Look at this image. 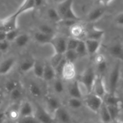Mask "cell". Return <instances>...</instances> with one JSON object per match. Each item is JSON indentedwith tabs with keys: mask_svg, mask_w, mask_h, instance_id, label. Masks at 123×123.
Segmentation results:
<instances>
[{
	"mask_svg": "<svg viewBox=\"0 0 123 123\" xmlns=\"http://www.w3.org/2000/svg\"><path fill=\"white\" fill-rule=\"evenodd\" d=\"M57 73L55 69L49 63L45 64L44 72L42 79L47 81L54 80L56 78Z\"/></svg>",
	"mask_w": 123,
	"mask_h": 123,
	"instance_id": "obj_22",
	"label": "cell"
},
{
	"mask_svg": "<svg viewBox=\"0 0 123 123\" xmlns=\"http://www.w3.org/2000/svg\"><path fill=\"white\" fill-rule=\"evenodd\" d=\"M60 74L65 80L71 81L74 80L76 75V68L75 64L66 60L62 68Z\"/></svg>",
	"mask_w": 123,
	"mask_h": 123,
	"instance_id": "obj_9",
	"label": "cell"
},
{
	"mask_svg": "<svg viewBox=\"0 0 123 123\" xmlns=\"http://www.w3.org/2000/svg\"><path fill=\"white\" fill-rule=\"evenodd\" d=\"M115 22L118 25L123 27V12L117 14L115 17Z\"/></svg>",
	"mask_w": 123,
	"mask_h": 123,
	"instance_id": "obj_46",
	"label": "cell"
},
{
	"mask_svg": "<svg viewBox=\"0 0 123 123\" xmlns=\"http://www.w3.org/2000/svg\"><path fill=\"white\" fill-rule=\"evenodd\" d=\"M45 64L41 63V62L35 60V63L34 65L33 68V74L36 77L39 79H42L43 77V72H44Z\"/></svg>",
	"mask_w": 123,
	"mask_h": 123,
	"instance_id": "obj_29",
	"label": "cell"
},
{
	"mask_svg": "<svg viewBox=\"0 0 123 123\" xmlns=\"http://www.w3.org/2000/svg\"><path fill=\"white\" fill-rule=\"evenodd\" d=\"M92 93L95 94L103 99H104L106 94L108 93L106 89L105 83L101 75H97L92 87Z\"/></svg>",
	"mask_w": 123,
	"mask_h": 123,
	"instance_id": "obj_8",
	"label": "cell"
},
{
	"mask_svg": "<svg viewBox=\"0 0 123 123\" xmlns=\"http://www.w3.org/2000/svg\"><path fill=\"white\" fill-rule=\"evenodd\" d=\"M1 54H2V53H1V52H0V55H1Z\"/></svg>",
	"mask_w": 123,
	"mask_h": 123,
	"instance_id": "obj_53",
	"label": "cell"
},
{
	"mask_svg": "<svg viewBox=\"0 0 123 123\" xmlns=\"http://www.w3.org/2000/svg\"><path fill=\"white\" fill-rule=\"evenodd\" d=\"M38 31L47 35H53V36L56 35L54 28L48 24H42L39 25V27H38Z\"/></svg>",
	"mask_w": 123,
	"mask_h": 123,
	"instance_id": "obj_37",
	"label": "cell"
},
{
	"mask_svg": "<svg viewBox=\"0 0 123 123\" xmlns=\"http://www.w3.org/2000/svg\"><path fill=\"white\" fill-rule=\"evenodd\" d=\"M121 77V65L119 63L115 65L111 70L109 77V88L110 93L115 94L118 88V84Z\"/></svg>",
	"mask_w": 123,
	"mask_h": 123,
	"instance_id": "obj_4",
	"label": "cell"
},
{
	"mask_svg": "<svg viewBox=\"0 0 123 123\" xmlns=\"http://www.w3.org/2000/svg\"><path fill=\"white\" fill-rule=\"evenodd\" d=\"M100 114V118L103 123H111L112 122V119L111 118L110 113L107 109V106L104 103L103 106L100 108L98 112Z\"/></svg>",
	"mask_w": 123,
	"mask_h": 123,
	"instance_id": "obj_26",
	"label": "cell"
},
{
	"mask_svg": "<svg viewBox=\"0 0 123 123\" xmlns=\"http://www.w3.org/2000/svg\"><path fill=\"white\" fill-rule=\"evenodd\" d=\"M28 89L30 94L35 98L41 97L42 94V90L41 86L36 82L31 81L28 85Z\"/></svg>",
	"mask_w": 123,
	"mask_h": 123,
	"instance_id": "obj_25",
	"label": "cell"
},
{
	"mask_svg": "<svg viewBox=\"0 0 123 123\" xmlns=\"http://www.w3.org/2000/svg\"><path fill=\"white\" fill-rule=\"evenodd\" d=\"M20 117H28L35 115V109L32 105L28 101H24L19 106Z\"/></svg>",
	"mask_w": 123,
	"mask_h": 123,
	"instance_id": "obj_18",
	"label": "cell"
},
{
	"mask_svg": "<svg viewBox=\"0 0 123 123\" xmlns=\"http://www.w3.org/2000/svg\"><path fill=\"white\" fill-rule=\"evenodd\" d=\"M3 103V94L1 92H0V107L1 106Z\"/></svg>",
	"mask_w": 123,
	"mask_h": 123,
	"instance_id": "obj_50",
	"label": "cell"
},
{
	"mask_svg": "<svg viewBox=\"0 0 123 123\" xmlns=\"http://www.w3.org/2000/svg\"><path fill=\"white\" fill-rule=\"evenodd\" d=\"M35 116L41 123H54L55 121L54 116L38 104L35 109Z\"/></svg>",
	"mask_w": 123,
	"mask_h": 123,
	"instance_id": "obj_6",
	"label": "cell"
},
{
	"mask_svg": "<svg viewBox=\"0 0 123 123\" xmlns=\"http://www.w3.org/2000/svg\"><path fill=\"white\" fill-rule=\"evenodd\" d=\"M79 41L80 40L72 37L67 39V50H75Z\"/></svg>",
	"mask_w": 123,
	"mask_h": 123,
	"instance_id": "obj_43",
	"label": "cell"
},
{
	"mask_svg": "<svg viewBox=\"0 0 123 123\" xmlns=\"http://www.w3.org/2000/svg\"><path fill=\"white\" fill-rule=\"evenodd\" d=\"M53 89L57 94H62L64 92V84L62 80L58 79H55L54 80V83H53Z\"/></svg>",
	"mask_w": 123,
	"mask_h": 123,
	"instance_id": "obj_38",
	"label": "cell"
},
{
	"mask_svg": "<svg viewBox=\"0 0 123 123\" xmlns=\"http://www.w3.org/2000/svg\"><path fill=\"white\" fill-rule=\"evenodd\" d=\"M68 93L70 97L82 99L83 94L80 87L79 80H75L70 84L68 87Z\"/></svg>",
	"mask_w": 123,
	"mask_h": 123,
	"instance_id": "obj_19",
	"label": "cell"
},
{
	"mask_svg": "<svg viewBox=\"0 0 123 123\" xmlns=\"http://www.w3.org/2000/svg\"><path fill=\"white\" fill-rule=\"evenodd\" d=\"M54 119L60 123H70L71 122V116L69 112L62 106L58 109L54 113Z\"/></svg>",
	"mask_w": 123,
	"mask_h": 123,
	"instance_id": "obj_13",
	"label": "cell"
},
{
	"mask_svg": "<svg viewBox=\"0 0 123 123\" xmlns=\"http://www.w3.org/2000/svg\"><path fill=\"white\" fill-rule=\"evenodd\" d=\"M20 32L18 28L8 31V32L6 33V39L11 43L12 42H14L15 41V39L17 38Z\"/></svg>",
	"mask_w": 123,
	"mask_h": 123,
	"instance_id": "obj_41",
	"label": "cell"
},
{
	"mask_svg": "<svg viewBox=\"0 0 123 123\" xmlns=\"http://www.w3.org/2000/svg\"><path fill=\"white\" fill-rule=\"evenodd\" d=\"M47 17L51 21L56 24L59 23L62 20L61 18L55 8H49L47 11Z\"/></svg>",
	"mask_w": 123,
	"mask_h": 123,
	"instance_id": "obj_30",
	"label": "cell"
},
{
	"mask_svg": "<svg viewBox=\"0 0 123 123\" xmlns=\"http://www.w3.org/2000/svg\"><path fill=\"white\" fill-rule=\"evenodd\" d=\"M55 36L53 35H47V34L43 33L42 32H40L39 31H36L34 34V39L37 43L41 45L45 44H50L51 42L53 40V37Z\"/></svg>",
	"mask_w": 123,
	"mask_h": 123,
	"instance_id": "obj_20",
	"label": "cell"
},
{
	"mask_svg": "<svg viewBox=\"0 0 123 123\" xmlns=\"http://www.w3.org/2000/svg\"><path fill=\"white\" fill-rule=\"evenodd\" d=\"M109 54L119 61H123V44L120 42H115L107 47Z\"/></svg>",
	"mask_w": 123,
	"mask_h": 123,
	"instance_id": "obj_10",
	"label": "cell"
},
{
	"mask_svg": "<svg viewBox=\"0 0 123 123\" xmlns=\"http://www.w3.org/2000/svg\"><path fill=\"white\" fill-rule=\"evenodd\" d=\"M83 101L80 98L70 97L68 99V105L71 109L74 110H77L81 108L83 106Z\"/></svg>",
	"mask_w": 123,
	"mask_h": 123,
	"instance_id": "obj_32",
	"label": "cell"
},
{
	"mask_svg": "<svg viewBox=\"0 0 123 123\" xmlns=\"http://www.w3.org/2000/svg\"><path fill=\"white\" fill-rule=\"evenodd\" d=\"M105 101L104 103L106 105L109 106H121V99L117 94H113V93H110L108 92L106 94V96L104 98ZM103 99V100H104Z\"/></svg>",
	"mask_w": 123,
	"mask_h": 123,
	"instance_id": "obj_23",
	"label": "cell"
},
{
	"mask_svg": "<svg viewBox=\"0 0 123 123\" xmlns=\"http://www.w3.org/2000/svg\"><path fill=\"white\" fill-rule=\"evenodd\" d=\"M54 53L64 54L67 50V39L63 36L55 35L51 42Z\"/></svg>",
	"mask_w": 123,
	"mask_h": 123,
	"instance_id": "obj_7",
	"label": "cell"
},
{
	"mask_svg": "<svg viewBox=\"0 0 123 123\" xmlns=\"http://www.w3.org/2000/svg\"><path fill=\"white\" fill-rule=\"evenodd\" d=\"M16 123H41L39 121L34 115L28 116V117H19L16 121Z\"/></svg>",
	"mask_w": 123,
	"mask_h": 123,
	"instance_id": "obj_39",
	"label": "cell"
},
{
	"mask_svg": "<svg viewBox=\"0 0 123 123\" xmlns=\"http://www.w3.org/2000/svg\"><path fill=\"white\" fill-rule=\"evenodd\" d=\"M30 40V37L28 34L20 33L14 42L19 48H24L28 45Z\"/></svg>",
	"mask_w": 123,
	"mask_h": 123,
	"instance_id": "obj_28",
	"label": "cell"
},
{
	"mask_svg": "<svg viewBox=\"0 0 123 123\" xmlns=\"http://www.w3.org/2000/svg\"><path fill=\"white\" fill-rule=\"evenodd\" d=\"M34 9H35V0H24L16 12L20 16L22 13L33 10Z\"/></svg>",
	"mask_w": 123,
	"mask_h": 123,
	"instance_id": "obj_24",
	"label": "cell"
},
{
	"mask_svg": "<svg viewBox=\"0 0 123 123\" xmlns=\"http://www.w3.org/2000/svg\"><path fill=\"white\" fill-rule=\"evenodd\" d=\"M10 42L6 39L0 41V52L1 53H6L10 48Z\"/></svg>",
	"mask_w": 123,
	"mask_h": 123,
	"instance_id": "obj_45",
	"label": "cell"
},
{
	"mask_svg": "<svg viewBox=\"0 0 123 123\" xmlns=\"http://www.w3.org/2000/svg\"><path fill=\"white\" fill-rule=\"evenodd\" d=\"M80 22V21L71 19H62L61 21L58 23V24L60 25L62 27L69 28L70 27H71L72 26L74 25L75 24L77 23V22Z\"/></svg>",
	"mask_w": 123,
	"mask_h": 123,
	"instance_id": "obj_44",
	"label": "cell"
},
{
	"mask_svg": "<svg viewBox=\"0 0 123 123\" xmlns=\"http://www.w3.org/2000/svg\"><path fill=\"white\" fill-rule=\"evenodd\" d=\"M64 57L67 61L74 63L79 58L75 50H67L64 54Z\"/></svg>",
	"mask_w": 123,
	"mask_h": 123,
	"instance_id": "obj_35",
	"label": "cell"
},
{
	"mask_svg": "<svg viewBox=\"0 0 123 123\" xmlns=\"http://www.w3.org/2000/svg\"><path fill=\"white\" fill-rule=\"evenodd\" d=\"M35 60L34 59H28L24 60L19 66L20 71L22 73H27L33 70Z\"/></svg>",
	"mask_w": 123,
	"mask_h": 123,
	"instance_id": "obj_27",
	"label": "cell"
},
{
	"mask_svg": "<svg viewBox=\"0 0 123 123\" xmlns=\"http://www.w3.org/2000/svg\"><path fill=\"white\" fill-rule=\"evenodd\" d=\"M87 53L89 55H94L100 50L101 46V41L86 39L85 41Z\"/></svg>",
	"mask_w": 123,
	"mask_h": 123,
	"instance_id": "obj_14",
	"label": "cell"
},
{
	"mask_svg": "<svg viewBox=\"0 0 123 123\" xmlns=\"http://www.w3.org/2000/svg\"><path fill=\"white\" fill-rule=\"evenodd\" d=\"M84 103L87 108L94 113H98L104 103L103 99L93 93L87 94L84 99Z\"/></svg>",
	"mask_w": 123,
	"mask_h": 123,
	"instance_id": "obj_3",
	"label": "cell"
},
{
	"mask_svg": "<svg viewBox=\"0 0 123 123\" xmlns=\"http://www.w3.org/2000/svg\"><path fill=\"white\" fill-rule=\"evenodd\" d=\"M96 77L95 71L92 68H87L80 76V80H79V83L85 87L87 94L92 92V87Z\"/></svg>",
	"mask_w": 123,
	"mask_h": 123,
	"instance_id": "obj_2",
	"label": "cell"
},
{
	"mask_svg": "<svg viewBox=\"0 0 123 123\" xmlns=\"http://www.w3.org/2000/svg\"><path fill=\"white\" fill-rule=\"evenodd\" d=\"M7 118L6 112H0V123H4Z\"/></svg>",
	"mask_w": 123,
	"mask_h": 123,
	"instance_id": "obj_49",
	"label": "cell"
},
{
	"mask_svg": "<svg viewBox=\"0 0 123 123\" xmlns=\"http://www.w3.org/2000/svg\"><path fill=\"white\" fill-rule=\"evenodd\" d=\"M113 0H98L99 3L103 6H107L109 5Z\"/></svg>",
	"mask_w": 123,
	"mask_h": 123,
	"instance_id": "obj_47",
	"label": "cell"
},
{
	"mask_svg": "<svg viewBox=\"0 0 123 123\" xmlns=\"http://www.w3.org/2000/svg\"><path fill=\"white\" fill-rule=\"evenodd\" d=\"M6 113L7 117H9L12 120L17 121L20 117L19 107H17V108L15 107H11V108L9 109L7 112H6Z\"/></svg>",
	"mask_w": 123,
	"mask_h": 123,
	"instance_id": "obj_36",
	"label": "cell"
},
{
	"mask_svg": "<svg viewBox=\"0 0 123 123\" xmlns=\"http://www.w3.org/2000/svg\"><path fill=\"white\" fill-rule=\"evenodd\" d=\"M69 30L71 37L77 39L79 40H82V38L86 37L87 29L85 28L83 25L79 22L70 27Z\"/></svg>",
	"mask_w": 123,
	"mask_h": 123,
	"instance_id": "obj_11",
	"label": "cell"
},
{
	"mask_svg": "<svg viewBox=\"0 0 123 123\" xmlns=\"http://www.w3.org/2000/svg\"><path fill=\"white\" fill-rule=\"evenodd\" d=\"M113 122H114V123H123V121H121L118 120V119H117V120L114 121Z\"/></svg>",
	"mask_w": 123,
	"mask_h": 123,
	"instance_id": "obj_52",
	"label": "cell"
},
{
	"mask_svg": "<svg viewBox=\"0 0 123 123\" xmlns=\"http://www.w3.org/2000/svg\"><path fill=\"white\" fill-rule=\"evenodd\" d=\"M82 123H94L93 122H92L91 121L89 120H86V121H84Z\"/></svg>",
	"mask_w": 123,
	"mask_h": 123,
	"instance_id": "obj_51",
	"label": "cell"
},
{
	"mask_svg": "<svg viewBox=\"0 0 123 123\" xmlns=\"http://www.w3.org/2000/svg\"><path fill=\"white\" fill-rule=\"evenodd\" d=\"M16 64V60L14 57L7 58L0 63V75H4L9 74Z\"/></svg>",
	"mask_w": 123,
	"mask_h": 123,
	"instance_id": "obj_12",
	"label": "cell"
},
{
	"mask_svg": "<svg viewBox=\"0 0 123 123\" xmlns=\"http://www.w3.org/2000/svg\"><path fill=\"white\" fill-rule=\"evenodd\" d=\"M106 106L112 119V122L118 119V117L121 112V106Z\"/></svg>",
	"mask_w": 123,
	"mask_h": 123,
	"instance_id": "obj_33",
	"label": "cell"
},
{
	"mask_svg": "<svg viewBox=\"0 0 123 123\" xmlns=\"http://www.w3.org/2000/svg\"><path fill=\"white\" fill-rule=\"evenodd\" d=\"M9 94H10V99L12 101L19 100L22 98V95H23V92H22V91L20 88V87H18L15 89H14L13 91H12Z\"/></svg>",
	"mask_w": 123,
	"mask_h": 123,
	"instance_id": "obj_42",
	"label": "cell"
},
{
	"mask_svg": "<svg viewBox=\"0 0 123 123\" xmlns=\"http://www.w3.org/2000/svg\"><path fill=\"white\" fill-rule=\"evenodd\" d=\"M105 31L95 27H92L86 31V39L101 41L105 36Z\"/></svg>",
	"mask_w": 123,
	"mask_h": 123,
	"instance_id": "obj_17",
	"label": "cell"
},
{
	"mask_svg": "<svg viewBox=\"0 0 123 123\" xmlns=\"http://www.w3.org/2000/svg\"><path fill=\"white\" fill-rule=\"evenodd\" d=\"M65 60L64 54L55 53L51 57L49 64L55 69H56L60 65V63Z\"/></svg>",
	"mask_w": 123,
	"mask_h": 123,
	"instance_id": "obj_31",
	"label": "cell"
},
{
	"mask_svg": "<svg viewBox=\"0 0 123 123\" xmlns=\"http://www.w3.org/2000/svg\"><path fill=\"white\" fill-rule=\"evenodd\" d=\"M19 16V15L15 12L12 15L0 20V31L7 33L18 28V18Z\"/></svg>",
	"mask_w": 123,
	"mask_h": 123,
	"instance_id": "obj_5",
	"label": "cell"
},
{
	"mask_svg": "<svg viewBox=\"0 0 123 123\" xmlns=\"http://www.w3.org/2000/svg\"><path fill=\"white\" fill-rule=\"evenodd\" d=\"M75 51L77 53L79 58L84 57H85L86 55H88L85 41L80 40L77 47L76 49H75Z\"/></svg>",
	"mask_w": 123,
	"mask_h": 123,
	"instance_id": "obj_34",
	"label": "cell"
},
{
	"mask_svg": "<svg viewBox=\"0 0 123 123\" xmlns=\"http://www.w3.org/2000/svg\"><path fill=\"white\" fill-rule=\"evenodd\" d=\"M19 82L17 80H13V79L9 80L6 83L5 89L7 92H9V93H10L14 89H16L17 87H19Z\"/></svg>",
	"mask_w": 123,
	"mask_h": 123,
	"instance_id": "obj_40",
	"label": "cell"
},
{
	"mask_svg": "<svg viewBox=\"0 0 123 123\" xmlns=\"http://www.w3.org/2000/svg\"><path fill=\"white\" fill-rule=\"evenodd\" d=\"M44 3V0H35V8H39L42 6Z\"/></svg>",
	"mask_w": 123,
	"mask_h": 123,
	"instance_id": "obj_48",
	"label": "cell"
},
{
	"mask_svg": "<svg viewBox=\"0 0 123 123\" xmlns=\"http://www.w3.org/2000/svg\"><path fill=\"white\" fill-rule=\"evenodd\" d=\"M74 0H63L57 3L56 10L62 19H71L80 21V18L73 10Z\"/></svg>",
	"mask_w": 123,
	"mask_h": 123,
	"instance_id": "obj_1",
	"label": "cell"
},
{
	"mask_svg": "<svg viewBox=\"0 0 123 123\" xmlns=\"http://www.w3.org/2000/svg\"><path fill=\"white\" fill-rule=\"evenodd\" d=\"M95 62L97 69L100 73L102 74L107 69V62L103 54H98L95 57Z\"/></svg>",
	"mask_w": 123,
	"mask_h": 123,
	"instance_id": "obj_21",
	"label": "cell"
},
{
	"mask_svg": "<svg viewBox=\"0 0 123 123\" xmlns=\"http://www.w3.org/2000/svg\"><path fill=\"white\" fill-rule=\"evenodd\" d=\"M46 105H47L46 109L53 116L55 111L62 106L59 100L55 97L51 96V95L47 96L46 98Z\"/></svg>",
	"mask_w": 123,
	"mask_h": 123,
	"instance_id": "obj_16",
	"label": "cell"
},
{
	"mask_svg": "<svg viewBox=\"0 0 123 123\" xmlns=\"http://www.w3.org/2000/svg\"><path fill=\"white\" fill-rule=\"evenodd\" d=\"M106 13V10L103 7H96L89 12L87 16V21L89 22H95L101 19Z\"/></svg>",
	"mask_w": 123,
	"mask_h": 123,
	"instance_id": "obj_15",
	"label": "cell"
}]
</instances>
